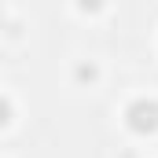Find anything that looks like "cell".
Returning <instances> with one entry per match:
<instances>
[{
  "mask_svg": "<svg viewBox=\"0 0 158 158\" xmlns=\"http://www.w3.org/2000/svg\"><path fill=\"white\" fill-rule=\"evenodd\" d=\"M125 125L136 136H151L158 132V99H132L125 107Z\"/></svg>",
  "mask_w": 158,
  "mask_h": 158,
  "instance_id": "6da1fadb",
  "label": "cell"
},
{
  "mask_svg": "<svg viewBox=\"0 0 158 158\" xmlns=\"http://www.w3.org/2000/svg\"><path fill=\"white\" fill-rule=\"evenodd\" d=\"M77 7H81V11H99L103 0H77Z\"/></svg>",
  "mask_w": 158,
  "mask_h": 158,
  "instance_id": "7a4b0ae2",
  "label": "cell"
}]
</instances>
